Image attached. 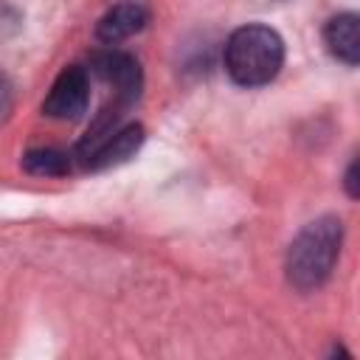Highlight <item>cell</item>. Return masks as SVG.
<instances>
[{"mask_svg":"<svg viewBox=\"0 0 360 360\" xmlns=\"http://www.w3.org/2000/svg\"><path fill=\"white\" fill-rule=\"evenodd\" d=\"M343 183H346L349 197L354 200V197L360 194V188H357V160H352V163H349V169H346V180H343Z\"/></svg>","mask_w":360,"mask_h":360,"instance_id":"cell-8","label":"cell"},{"mask_svg":"<svg viewBox=\"0 0 360 360\" xmlns=\"http://www.w3.org/2000/svg\"><path fill=\"white\" fill-rule=\"evenodd\" d=\"M90 104V73L82 65H68L51 84L42 112L53 121H76Z\"/></svg>","mask_w":360,"mask_h":360,"instance_id":"cell-4","label":"cell"},{"mask_svg":"<svg viewBox=\"0 0 360 360\" xmlns=\"http://www.w3.org/2000/svg\"><path fill=\"white\" fill-rule=\"evenodd\" d=\"M225 70L242 87H262L273 82L284 65V39L262 22L236 28L225 42Z\"/></svg>","mask_w":360,"mask_h":360,"instance_id":"cell-2","label":"cell"},{"mask_svg":"<svg viewBox=\"0 0 360 360\" xmlns=\"http://www.w3.org/2000/svg\"><path fill=\"white\" fill-rule=\"evenodd\" d=\"M146 22H149V8L143 0H121L98 17L96 37L104 45H118V42L135 37L138 31H143Z\"/></svg>","mask_w":360,"mask_h":360,"instance_id":"cell-5","label":"cell"},{"mask_svg":"<svg viewBox=\"0 0 360 360\" xmlns=\"http://www.w3.org/2000/svg\"><path fill=\"white\" fill-rule=\"evenodd\" d=\"M87 73L96 76L101 84H107L115 96V104L124 107V104H132L138 96H141V87H143V70H141V62L127 53V51H118V48H104V51H96L90 56V65H87Z\"/></svg>","mask_w":360,"mask_h":360,"instance_id":"cell-3","label":"cell"},{"mask_svg":"<svg viewBox=\"0 0 360 360\" xmlns=\"http://www.w3.org/2000/svg\"><path fill=\"white\" fill-rule=\"evenodd\" d=\"M22 166H25V172H31L37 177H62L70 172V155L62 149H53V146H39V149L25 152Z\"/></svg>","mask_w":360,"mask_h":360,"instance_id":"cell-7","label":"cell"},{"mask_svg":"<svg viewBox=\"0 0 360 360\" xmlns=\"http://www.w3.org/2000/svg\"><path fill=\"white\" fill-rule=\"evenodd\" d=\"M8 101H11V84L6 76H0V115L8 110Z\"/></svg>","mask_w":360,"mask_h":360,"instance_id":"cell-9","label":"cell"},{"mask_svg":"<svg viewBox=\"0 0 360 360\" xmlns=\"http://www.w3.org/2000/svg\"><path fill=\"white\" fill-rule=\"evenodd\" d=\"M357 28H360V17L354 11L335 14L323 25V45H326V51L338 62H343L349 68H354L360 62V31Z\"/></svg>","mask_w":360,"mask_h":360,"instance_id":"cell-6","label":"cell"},{"mask_svg":"<svg viewBox=\"0 0 360 360\" xmlns=\"http://www.w3.org/2000/svg\"><path fill=\"white\" fill-rule=\"evenodd\" d=\"M340 245H343V222L338 217L326 214L304 225L298 236L290 242L284 259L287 281L301 292H312L321 284H326L340 256Z\"/></svg>","mask_w":360,"mask_h":360,"instance_id":"cell-1","label":"cell"}]
</instances>
